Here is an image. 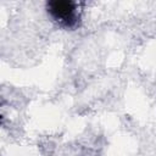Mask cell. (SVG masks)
I'll list each match as a JSON object with an SVG mask.
<instances>
[{
    "label": "cell",
    "mask_w": 156,
    "mask_h": 156,
    "mask_svg": "<svg viewBox=\"0 0 156 156\" xmlns=\"http://www.w3.org/2000/svg\"><path fill=\"white\" fill-rule=\"evenodd\" d=\"M46 12L60 27L73 29L79 24L80 13L78 4L69 0H52L46 2Z\"/></svg>",
    "instance_id": "cell-1"
},
{
    "label": "cell",
    "mask_w": 156,
    "mask_h": 156,
    "mask_svg": "<svg viewBox=\"0 0 156 156\" xmlns=\"http://www.w3.org/2000/svg\"><path fill=\"white\" fill-rule=\"evenodd\" d=\"M1 119H2V116H1V113H0V121H1Z\"/></svg>",
    "instance_id": "cell-2"
}]
</instances>
